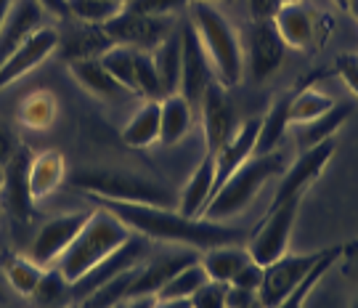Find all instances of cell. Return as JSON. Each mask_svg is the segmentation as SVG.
<instances>
[{
	"label": "cell",
	"instance_id": "1",
	"mask_svg": "<svg viewBox=\"0 0 358 308\" xmlns=\"http://www.w3.org/2000/svg\"><path fill=\"white\" fill-rule=\"evenodd\" d=\"M103 210L115 213L133 234L154 242L186 244L192 250H210L220 244H239L242 231L207 218H186L178 210L165 205H141V202H117V200H99Z\"/></svg>",
	"mask_w": 358,
	"mask_h": 308
},
{
	"label": "cell",
	"instance_id": "2",
	"mask_svg": "<svg viewBox=\"0 0 358 308\" xmlns=\"http://www.w3.org/2000/svg\"><path fill=\"white\" fill-rule=\"evenodd\" d=\"M130 237H133V231L117 218L115 213H109L103 207L93 210L90 218L85 220V226L80 229V234L64 250V255L59 258L56 269L69 284L77 282L90 269H96L101 260L117 253Z\"/></svg>",
	"mask_w": 358,
	"mask_h": 308
},
{
	"label": "cell",
	"instance_id": "3",
	"mask_svg": "<svg viewBox=\"0 0 358 308\" xmlns=\"http://www.w3.org/2000/svg\"><path fill=\"white\" fill-rule=\"evenodd\" d=\"M189 6H192L189 24L194 27L199 46L210 59L217 83H223L226 88L236 85L244 75V48L239 32L231 27L229 19L217 11L213 3L192 0Z\"/></svg>",
	"mask_w": 358,
	"mask_h": 308
},
{
	"label": "cell",
	"instance_id": "4",
	"mask_svg": "<svg viewBox=\"0 0 358 308\" xmlns=\"http://www.w3.org/2000/svg\"><path fill=\"white\" fill-rule=\"evenodd\" d=\"M287 170V154L282 149H273L266 154H252L234 176H231L220 189L215 192V197L210 200V205L205 207L202 218L207 220H220L239 216L242 210L250 207V202L257 197V192L268 183L276 173Z\"/></svg>",
	"mask_w": 358,
	"mask_h": 308
},
{
	"label": "cell",
	"instance_id": "5",
	"mask_svg": "<svg viewBox=\"0 0 358 308\" xmlns=\"http://www.w3.org/2000/svg\"><path fill=\"white\" fill-rule=\"evenodd\" d=\"M66 183L77 192L88 194L90 200H117V202H141V205L170 207V194L162 183L152 178H141L130 170L115 167H88L75 176H66Z\"/></svg>",
	"mask_w": 358,
	"mask_h": 308
},
{
	"label": "cell",
	"instance_id": "6",
	"mask_svg": "<svg viewBox=\"0 0 358 308\" xmlns=\"http://www.w3.org/2000/svg\"><path fill=\"white\" fill-rule=\"evenodd\" d=\"M306 194H294L289 200H284L279 205H271L263 223L257 226L255 237L250 242V258L260 263V266H268L276 258H282L289 247V234H292V226L297 220V213H300V205H303Z\"/></svg>",
	"mask_w": 358,
	"mask_h": 308
},
{
	"label": "cell",
	"instance_id": "7",
	"mask_svg": "<svg viewBox=\"0 0 358 308\" xmlns=\"http://www.w3.org/2000/svg\"><path fill=\"white\" fill-rule=\"evenodd\" d=\"M271 22L276 27V32L282 35L284 46L297 48V51H308V48L321 46L327 32H329V19L306 0L282 3L276 13L271 16Z\"/></svg>",
	"mask_w": 358,
	"mask_h": 308
},
{
	"label": "cell",
	"instance_id": "8",
	"mask_svg": "<svg viewBox=\"0 0 358 308\" xmlns=\"http://www.w3.org/2000/svg\"><path fill=\"white\" fill-rule=\"evenodd\" d=\"M101 29L112 43L128 46L136 51H154L162 40L176 32V24H173V16H149V13L122 8Z\"/></svg>",
	"mask_w": 358,
	"mask_h": 308
},
{
	"label": "cell",
	"instance_id": "9",
	"mask_svg": "<svg viewBox=\"0 0 358 308\" xmlns=\"http://www.w3.org/2000/svg\"><path fill=\"white\" fill-rule=\"evenodd\" d=\"M327 250L319 253H303V255H289L284 253L282 258H276L273 263L263 266V284L257 290L260 303L266 308H276L282 300L289 298V293L297 290V284L306 279L310 269L324 258Z\"/></svg>",
	"mask_w": 358,
	"mask_h": 308
},
{
	"label": "cell",
	"instance_id": "10",
	"mask_svg": "<svg viewBox=\"0 0 358 308\" xmlns=\"http://www.w3.org/2000/svg\"><path fill=\"white\" fill-rule=\"evenodd\" d=\"M59 46H62L59 29L51 24L40 27L35 35H29L16 51H11L0 62V90L29 75L32 69H38L43 62H48Z\"/></svg>",
	"mask_w": 358,
	"mask_h": 308
},
{
	"label": "cell",
	"instance_id": "11",
	"mask_svg": "<svg viewBox=\"0 0 358 308\" xmlns=\"http://www.w3.org/2000/svg\"><path fill=\"white\" fill-rule=\"evenodd\" d=\"M247 56L244 66L250 69L252 83H266L284 62V40L271 19H255L247 29Z\"/></svg>",
	"mask_w": 358,
	"mask_h": 308
},
{
	"label": "cell",
	"instance_id": "12",
	"mask_svg": "<svg viewBox=\"0 0 358 308\" xmlns=\"http://www.w3.org/2000/svg\"><path fill=\"white\" fill-rule=\"evenodd\" d=\"M90 218V213H62L48 218L40 231L35 234V239L29 244V253L35 263H40L43 269H51L59 263V258L64 255V250L72 244L80 229L85 226V220Z\"/></svg>",
	"mask_w": 358,
	"mask_h": 308
},
{
	"label": "cell",
	"instance_id": "13",
	"mask_svg": "<svg viewBox=\"0 0 358 308\" xmlns=\"http://www.w3.org/2000/svg\"><path fill=\"white\" fill-rule=\"evenodd\" d=\"M143 253H146V239L138 237V234H133L117 253H112V255L106 258V260H101L96 269H90L85 276H80L77 282L69 284V287H72V300L80 303L83 298H88V295H93L96 290H101L103 284L115 282L117 276H122L125 271L136 269V266L141 263Z\"/></svg>",
	"mask_w": 358,
	"mask_h": 308
},
{
	"label": "cell",
	"instance_id": "14",
	"mask_svg": "<svg viewBox=\"0 0 358 308\" xmlns=\"http://www.w3.org/2000/svg\"><path fill=\"white\" fill-rule=\"evenodd\" d=\"M217 80L210 59L205 56L199 38L194 32V27L189 22H183L180 27V88L178 93L186 96V102L192 106H199L202 96H205L207 85Z\"/></svg>",
	"mask_w": 358,
	"mask_h": 308
},
{
	"label": "cell",
	"instance_id": "15",
	"mask_svg": "<svg viewBox=\"0 0 358 308\" xmlns=\"http://www.w3.org/2000/svg\"><path fill=\"white\" fill-rule=\"evenodd\" d=\"M199 109H202V130H205L207 152L215 154L231 141V136L239 128L229 99V88L223 83L213 80L207 85L202 102H199Z\"/></svg>",
	"mask_w": 358,
	"mask_h": 308
},
{
	"label": "cell",
	"instance_id": "16",
	"mask_svg": "<svg viewBox=\"0 0 358 308\" xmlns=\"http://www.w3.org/2000/svg\"><path fill=\"white\" fill-rule=\"evenodd\" d=\"M334 149H337L334 139H327V141L316 144V146H310V149L300 154L297 162L287 167V176H284L282 186L276 189V197H273L271 205H279V202L289 200L294 194H306L313 186V181L321 176V170L329 165V160L334 157Z\"/></svg>",
	"mask_w": 358,
	"mask_h": 308
},
{
	"label": "cell",
	"instance_id": "17",
	"mask_svg": "<svg viewBox=\"0 0 358 308\" xmlns=\"http://www.w3.org/2000/svg\"><path fill=\"white\" fill-rule=\"evenodd\" d=\"M29 162L32 152L29 146L19 144V149L6 162V181H3V192H0V205L6 207L16 218H32V197H29Z\"/></svg>",
	"mask_w": 358,
	"mask_h": 308
},
{
	"label": "cell",
	"instance_id": "18",
	"mask_svg": "<svg viewBox=\"0 0 358 308\" xmlns=\"http://www.w3.org/2000/svg\"><path fill=\"white\" fill-rule=\"evenodd\" d=\"M257 136H260V117L255 120H247L244 125L236 128V133L231 136V141L215 152V183H213V197L215 192L226 183V181L239 170V167L255 154V146H257Z\"/></svg>",
	"mask_w": 358,
	"mask_h": 308
},
{
	"label": "cell",
	"instance_id": "19",
	"mask_svg": "<svg viewBox=\"0 0 358 308\" xmlns=\"http://www.w3.org/2000/svg\"><path fill=\"white\" fill-rule=\"evenodd\" d=\"M45 13L48 11L40 6V0H13L6 22L0 24V62L38 32L45 22Z\"/></svg>",
	"mask_w": 358,
	"mask_h": 308
},
{
	"label": "cell",
	"instance_id": "20",
	"mask_svg": "<svg viewBox=\"0 0 358 308\" xmlns=\"http://www.w3.org/2000/svg\"><path fill=\"white\" fill-rule=\"evenodd\" d=\"M196 258L192 253H180V255H162L146 263V266H138L133 282L128 287V298H157L159 290L165 287L176 274H178L183 266L194 263Z\"/></svg>",
	"mask_w": 358,
	"mask_h": 308
},
{
	"label": "cell",
	"instance_id": "21",
	"mask_svg": "<svg viewBox=\"0 0 358 308\" xmlns=\"http://www.w3.org/2000/svg\"><path fill=\"white\" fill-rule=\"evenodd\" d=\"M66 160L59 149H45V152L32 154L29 162V197L38 205L43 200H48L51 194L62 189L66 183Z\"/></svg>",
	"mask_w": 358,
	"mask_h": 308
},
{
	"label": "cell",
	"instance_id": "22",
	"mask_svg": "<svg viewBox=\"0 0 358 308\" xmlns=\"http://www.w3.org/2000/svg\"><path fill=\"white\" fill-rule=\"evenodd\" d=\"M69 75L75 80L80 88L101 99V102H117L122 99L128 90L117 83L115 77L106 72V66L101 64L99 56H90V59H69Z\"/></svg>",
	"mask_w": 358,
	"mask_h": 308
},
{
	"label": "cell",
	"instance_id": "23",
	"mask_svg": "<svg viewBox=\"0 0 358 308\" xmlns=\"http://www.w3.org/2000/svg\"><path fill=\"white\" fill-rule=\"evenodd\" d=\"M213 183H215V157L205 152L202 162L194 170V176L183 186L176 210H178L180 216H186V218H202L205 207L213 200Z\"/></svg>",
	"mask_w": 358,
	"mask_h": 308
},
{
	"label": "cell",
	"instance_id": "24",
	"mask_svg": "<svg viewBox=\"0 0 358 308\" xmlns=\"http://www.w3.org/2000/svg\"><path fill=\"white\" fill-rule=\"evenodd\" d=\"M194 122V106L183 93H170L159 102V141L165 146L178 144Z\"/></svg>",
	"mask_w": 358,
	"mask_h": 308
},
{
	"label": "cell",
	"instance_id": "25",
	"mask_svg": "<svg viewBox=\"0 0 358 308\" xmlns=\"http://www.w3.org/2000/svg\"><path fill=\"white\" fill-rule=\"evenodd\" d=\"M247 260H252L247 247H239V244H220V247L205 250V255H202L199 263H202V269L207 271L210 279L231 284V279L239 274V269H242Z\"/></svg>",
	"mask_w": 358,
	"mask_h": 308
},
{
	"label": "cell",
	"instance_id": "26",
	"mask_svg": "<svg viewBox=\"0 0 358 308\" xmlns=\"http://www.w3.org/2000/svg\"><path fill=\"white\" fill-rule=\"evenodd\" d=\"M159 102L146 99L141 109L130 117V122L122 128V141L128 146L143 149V146H152L159 141Z\"/></svg>",
	"mask_w": 358,
	"mask_h": 308
},
{
	"label": "cell",
	"instance_id": "27",
	"mask_svg": "<svg viewBox=\"0 0 358 308\" xmlns=\"http://www.w3.org/2000/svg\"><path fill=\"white\" fill-rule=\"evenodd\" d=\"M16 117L29 130H48L59 117V102L51 90H32L22 99Z\"/></svg>",
	"mask_w": 358,
	"mask_h": 308
},
{
	"label": "cell",
	"instance_id": "28",
	"mask_svg": "<svg viewBox=\"0 0 358 308\" xmlns=\"http://www.w3.org/2000/svg\"><path fill=\"white\" fill-rule=\"evenodd\" d=\"M353 115V106L350 104H334L329 112H324L321 117L310 120L306 125H300V136H297V144L300 149L306 152L316 144L327 141V139H334V133L345 125V120Z\"/></svg>",
	"mask_w": 358,
	"mask_h": 308
},
{
	"label": "cell",
	"instance_id": "29",
	"mask_svg": "<svg viewBox=\"0 0 358 308\" xmlns=\"http://www.w3.org/2000/svg\"><path fill=\"white\" fill-rule=\"evenodd\" d=\"M292 93L279 96L276 102L271 104L268 115L260 117V136H257L255 154H266V152L279 149L284 130H287V125H289V102H292Z\"/></svg>",
	"mask_w": 358,
	"mask_h": 308
},
{
	"label": "cell",
	"instance_id": "30",
	"mask_svg": "<svg viewBox=\"0 0 358 308\" xmlns=\"http://www.w3.org/2000/svg\"><path fill=\"white\" fill-rule=\"evenodd\" d=\"M154 66H157V75H159V85L162 93H178L180 88V32L165 38L157 48L152 51Z\"/></svg>",
	"mask_w": 358,
	"mask_h": 308
},
{
	"label": "cell",
	"instance_id": "31",
	"mask_svg": "<svg viewBox=\"0 0 358 308\" xmlns=\"http://www.w3.org/2000/svg\"><path fill=\"white\" fill-rule=\"evenodd\" d=\"M99 59L106 66V72L115 77L122 88L128 90V93H136V48L112 43Z\"/></svg>",
	"mask_w": 358,
	"mask_h": 308
},
{
	"label": "cell",
	"instance_id": "32",
	"mask_svg": "<svg viewBox=\"0 0 358 308\" xmlns=\"http://www.w3.org/2000/svg\"><path fill=\"white\" fill-rule=\"evenodd\" d=\"M3 274H6L8 284H11L19 295L29 298L35 293V287L40 284V279H43L45 269L40 263H35L29 255H16L3 260Z\"/></svg>",
	"mask_w": 358,
	"mask_h": 308
},
{
	"label": "cell",
	"instance_id": "33",
	"mask_svg": "<svg viewBox=\"0 0 358 308\" xmlns=\"http://www.w3.org/2000/svg\"><path fill=\"white\" fill-rule=\"evenodd\" d=\"M207 279H210V276H207V271L202 269V263L194 260L189 266H183V269L159 290L157 298H159V300H192L194 293H196Z\"/></svg>",
	"mask_w": 358,
	"mask_h": 308
},
{
	"label": "cell",
	"instance_id": "34",
	"mask_svg": "<svg viewBox=\"0 0 358 308\" xmlns=\"http://www.w3.org/2000/svg\"><path fill=\"white\" fill-rule=\"evenodd\" d=\"M334 106V99H329L327 93H319L313 88H303L294 90L292 102H289V125L297 122V125H306L310 120L321 117L324 112H329Z\"/></svg>",
	"mask_w": 358,
	"mask_h": 308
},
{
	"label": "cell",
	"instance_id": "35",
	"mask_svg": "<svg viewBox=\"0 0 358 308\" xmlns=\"http://www.w3.org/2000/svg\"><path fill=\"white\" fill-rule=\"evenodd\" d=\"M32 300L38 308H56V306H75L72 300V287L64 276L59 274V269H45L40 284L32 293Z\"/></svg>",
	"mask_w": 358,
	"mask_h": 308
},
{
	"label": "cell",
	"instance_id": "36",
	"mask_svg": "<svg viewBox=\"0 0 358 308\" xmlns=\"http://www.w3.org/2000/svg\"><path fill=\"white\" fill-rule=\"evenodd\" d=\"M122 8H125V3H115V0H66L69 16L88 27H103Z\"/></svg>",
	"mask_w": 358,
	"mask_h": 308
},
{
	"label": "cell",
	"instance_id": "37",
	"mask_svg": "<svg viewBox=\"0 0 358 308\" xmlns=\"http://www.w3.org/2000/svg\"><path fill=\"white\" fill-rule=\"evenodd\" d=\"M340 255H343V247H329L327 253H324V258H321L319 263L310 269V274H308L303 282L297 284V290L294 293H289V298L287 300H282L276 308H303L306 306V300L310 298V293H313V287L329 274V269H332L334 263L340 260Z\"/></svg>",
	"mask_w": 358,
	"mask_h": 308
},
{
	"label": "cell",
	"instance_id": "38",
	"mask_svg": "<svg viewBox=\"0 0 358 308\" xmlns=\"http://www.w3.org/2000/svg\"><path fill=\"white\" fill-rule=\"evenodd\" d=\"M136 96L143 99H165L162 85H159V75L154 66L152 51H136Z\"/></svg>",
	"mask_w": 358,
	"mask_h": 308
},
{
	"label": "cell",
	"instance_id": "39",
	"mask_svg": "<svg viewBox=\"0 0 358 308\" xmlns=\"http://www.w3.org/2000/svg\"><path fill=\"white\" fill-rule=\"evenodd\" d=\"M226 293H229V284L215 282V279H207L192 298V308H226Z\"/></svg>",
	"mask_w": 358,
	"mask_h": 308
},
{
	"label": "cell",
	"instance_id": "40",
	"mask_svg": "<svg viewBox=\"0 0 358 308\" xmlns=\"http://www.w3.org/2000/svg\"><path fill=\"white\" fill-rule=\"evenodd\" d=\"M186 3H192V0H130L125 8L138 13H149V16H173Z\"/></svg>",
	"mask_w": 358,
	"mask_h": 308
},
{
	"label": "cell",
	"instance_id": "41",
	"mask_svg": "<svg viewBox=\"0 0 358 308\" xmlns=\"http://www.w3.org/2000/svg\"><path fill=\"white\" fill-rule=\"evenodd\" d=\"M334 72H337L340 80L358 96V56L356 53H340V56L334 59Z\"/></svg>",
	"mask_w": 358,
	"mask_h": 308
},
{
	"label": "cell",
	"instance_id": "42",
	"mask_svg": "<svg viewBox=\"0 0 358 308\" xmlns=\"http://www.w3.org/2000/svg\"><path fill=\"white\" fill-rule=\"evenodd\" d=\"M234 287H242V290H250V293H257L260 290V284H263V266L255 263V260H247L239 274L231 279Z\"/></svg>",
	"mask_w": 358,
	"mask_h": 308
},
{
	"label": "cell",
	"instance_id": "43",
	"mask_svg": "<svg viewBox=\"0 0 358 308\" xmlns=\"http://www.w3.org/2000/svg\"><path fill=\"white\" fill-rule=\"evenodd\" d=\"M276 0H250V11H252V19H271L276 13Z\"/></svg>",
	"mask_w": 358,
	"mask_h": 308
},
{
	"label": "cell",
	"instance_id": "44",
	"mask_svg": "<svg viewBox=\"0 0 358 308\" xmlns=\"http://www.w3.org/2000/svg\"><path fill=\"white\" fill-rule=\"evenodd\" d=\"M40 6L51 13V16H69V11H66V0H40Z\"/></svg>",
	"mask_w": 358,
	"mask_h": 308
},
{
	"label": "cell",
	"instance_id": "45",
	"mask_svg": "<svg viewBox=\"0 0 358 308\" xmlns=\"http://www.w3.org/2000/svg\"><path fill=\"white\" fill-rule=\"evenodd\" d=\"M154 300H157V298H128V300H122L120 308H152Z\"/></svg>",
	"mask_w": 358,
	"mask_h": 308
},
{
	"label": "cell",
	"instance_id": "46",
	"mask_svg": "<svg viewBox=\"0 0 358 308\" xmlns=\"http://www.w3.org/2000/svg\"><path fill=\"white\" fill-rule=\"evenodd\" d=\"M152 308H192V300H154Z\"/></svg>",
	"mask_w": 358,
	"mask_h": 308
},
{
	"label": "cell",
	"instance_id": "47",
	"mask_svg": "<svg viewBox=\"0 0 358 308\" xmlns=\"http://www.w3.org/2000/svg\"><path fill=\"white\" fill-rule=\"evenodd\" d=\"M13 0H0V24L6 22V16H8V11H11Z\"/></svg>",
	"mask_w": 358,
	"mask_h": 308
},
{
	"label": "cell",
	"instance_id": "48",
	"mask_svg": "<svg viewBox=\"0 0 358 308\" xmlns=\"http://www.w3.org/2000/svg\"><path fill=\"white\" fill-rule=\"evenodd\" d=\"M348 13H353V19L358 22V0H350V3H348Z\"/></svg>",
	"mask_w": 358,
	"mask_h": 308
},
{
	"label": "cell",
	"instance_id": "49",
	"mask_svg": "<svg viewBox=\"0 0 358 308\" xmlns=\"http://www.w3.org/2000/svg\"><path fill=\"white\" fill-rule=\"evenodd\" d=\"M3 181H6V162H0V192H3Z\"/></svg>",
	"mask_w": 358,
	"mask_h": 308
},
{
	"label": "cell",
	"instance_id": "50",
	"mask_svg": "<svg viewBox=\"0 0 358 308\" xmlns=\"http://www.w3.org/2000/svg\"><path fill=\"white\" fill-rule=\"evenodd\" d=\"M334 3H337V6L343 8V11H348V3H350V0H334Z\"/></svg>",
	"mask_w": 358,
	"mask_h": 308
},
{
	"label": "cell",
	"instance_id": "51",
	"mask_svg": "<svg viewBox=\"0 0 358 308\" xmlns=\"http://www.w3.org/2000/svg\"><path fill=\"white\" fill-rule=\"evenodd\" d=\"M244 308H266V306H263L260 300H255V303H250V306H244Z\"/></svg>",
	"mask_w": 358,
	"mask_h": 308
},
{
	"label": "cell",
	"instance_id": "52",
	"mask_svg": "<svg viewBox=\"0 0 358 308\" xmlns=\"http://www.w3.org/2000/svg\"><path fill=\"white\" fill-rule=\"evenodd\" d=\"M350 308H358V293H356V298H353V306Z\"/></svg>",
	"mask_w": 358,
	"mask_h": 308
},
{
	"label": "cell",
	"instance_id": "53",
	"mask_svg": "<svg viewBox=\"0 0 358 308\" xmlns=\"http://www.w3.org/2000/svg\"><path fill=\"white\" fill-rule=\"evenodd\" d=\"M282 3H292V0H276V6H282Z\"/></svg>",
	"mask_w": 358,
	"mask_h": 308
},
{
	"label": "cell",
	"instance_id": "54",
	"mask_svg": "<svg viewBox=\"0 0 358 308\" xmlns=\"http://www.w3.org/2000/svg\"><path fill=\"white\" fill-rule=\"evenodd\" d=\"M115 3H125V6H128V3H130V0H115Z\"/></svg>",
	"mask_w": 358,
	"mask_h": 308
},
{
	"label": "cell",
	"instance_id": "55",
	"mask_svg": "<svg viewBox=\"0 0 358 308\" xmlns=\"http://www.w3.org/2000/svg\"><path fill=\"white\" fill-rule=\"evenodd\" d=\"M56 308H75V306H56Z\"/></svg>",
	"mask_w": 358,
	"mask_h": 308
},
{
	"label": "cell",
	"instance_id": "56",
	"mask_svg": "<svg viewBox=\"0 0 358 308\" xmlns=\"http://www.w3.org/2000/svg\"><path fill=\"white\" fill-rule=\"evenodd\" d=\"M120 306H122V303H120ZM120 306H115V308H120Z\"/></svg>",
	"mask_w": 358,
	"mask_h": 308
},
{
	"label": "cell",
	"instance_id": "57",
	"mask_svg": "<svg viewBox=\"0 0 358 308\" xmlns=\"http://www.w3.org/2000/svg\"><path fill=\"white\" fill-rule=\"evenodd\" d=\"M207 3H210V0H207Z\"/></svg>",
	"mask_w": 358,
	"mask_h": 308
}]
</instances>
